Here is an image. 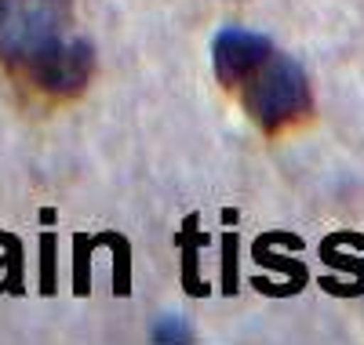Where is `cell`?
<instances>
[{"label":"cell","mask_w":364,"mask_h":345,"mask_svg":"<svg viewBox=\"0 0 364 345\" xmlns=\"http://www.w3.org/2000/svg\"><path fill=\"white\" fill-rule=\"evenodd\" d=\"M0 62L48 99H73L95 73V48L70 0H0Z\"/></svg>","instance_id":"cell-1"},{"label":"cell","mask_w":364,"mask_h":345,"mask_svg":"<svg viewBox=\"0 0 364 345\" xmlns=\"http://www.w3.org/2000/svg\"><path fill=\"white\" fill-rule=\"evenodd\" d=\"M219 84L245 106L266 135H281L314 116V91L302 66L252 29H219L211 40Z\"/></svg>","instance_id":"cell-2"},{"label":"cell","mask_w":364,"mask_h":345,"mask_svg":"<svg viewBox=\"0 0 364 345\" xmlns=\"http://www.w3.org/2000/svg\"><path fill=\"white\" fill-rule=\"evenodd\" d=\"M149 338L154 341H190L193 331L186 327V320H178V317H161L154 327H149Z\"/></svg>","instance_id":"cell-3"}]
</instances>
